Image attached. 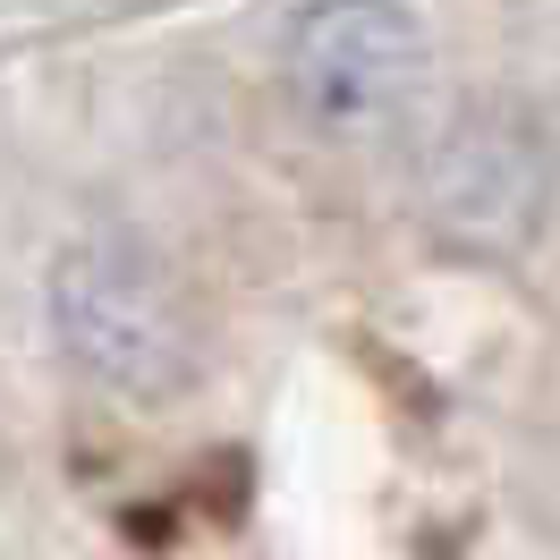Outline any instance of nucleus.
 Returning <instances> with one entry per match:
<instances>
[{"label": "nucleus", "mask_w": 560, "mask_h": 560, "mask_svg": "<svg viewBox=\"0 0 560 560\" xmlns=\"http://www.w3.org/2000/svg\"><path fill=\"white\" fill-rule=\"evenodd\" d=\"M51 331L77 357V374L128 399H171L196 374V323H187L171 264L119 230L77 238L51 264Z\"/></svg>", "instance_id": "nucleus-1"}, {"label": "nucleus", "mask_w": 560, "mask_h": 560, "mask_svg": "<svg viewBox=\"0 0 560 560\" xmlns=\"http://www.w3.org/2000/svg\"><path fill=\"white\" fill-rule=\"evenodd\" d=\"M424 26L399 0H306L280 35V85L323 137H383L424 94Z\"/></svg>", "instance_id": "nucleus-2"}]
</instances>
